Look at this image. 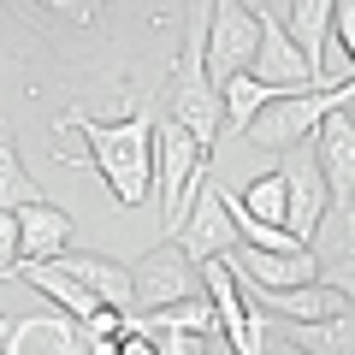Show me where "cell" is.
Segmentation results:
<instances>
[{
    "label": "cell",
    "mask_w": 355,
    "mask_h": 355,
    "mask_svg": "<svg viewBox=\"0 0 355 355\" xmlns=\"http://www.w3.org/2000/svg\"><path fill=\"white\" fill-rule=\"evenodd\" d=\"M0 349L6 355H89V331L71 314H36V320H12Z\"/></svg>",
    "instance_id": "8fae6325"
},
{
    "label": "cell",
    "mask_w": 355,
    "mask_h": 355,
    "mask_svg": "<svg viewBox=\"0 0 355 355\" xmlns=\"http://www.w3.org/2000/svg\"><path fill=\"white\" fill-rule=\"evenodd\" d=\"M172 243L190 261H207V254H225L237 249V225H231V207H225V190H219L214 178H196L190 184V202H184V214L172 219Z\"/></svg>",
    "instance_id": "5b68a950"
},
{
    "label": "cell",
    "mask_w": 355,
    "mask_h": 355,
    "mask_svg": "<svg viewBox=\"0 0 355 355\" xmlns=\"http://www.w3.org/2000/svg\"><path fill=\"white\" fill-rule=\"evenodd\" d=\"M36 178L24 172V160H18V142H12V130L0 125V207H24V202H36Z\"/></svg>",
    "instance_id": "ffe728a7"
},
{
    "label": "cell",
    "mask_w": 355,
    "mask_h": 355,
    "mask_svg": "<svg viewBox=\"0 0 355 355\" xmlns=\"http://www.w3.org/2000/svg\"><path fill=\"white\" fill-rule=\"evenodd\" d=\"M18 279H24V284H36V291L48 296V302L60 308V314H71V320H83V314H95V308H101V296L89 291L83 279H71V272H65L60 261H18Z\"/></svg>",
    "instance_id": "2e32d148"
},
{
    "label": "cell",
    "mask_w": 355,
    "mask_h": 355,
    "mask_svg": "<svg viewBox=\"0 0 355 355\" xmlns=\"http://www.w3.org/2000/svg\"><path fill=\"white\" fill-rule=\"evenodd\" d=\"M338 107H355V71L343 77V83H326V89H284V95H272L237 137L249 142V148L284 154V148H302V142L320 130V119L338 113Z\"/></svg>",
    "instance_id": "7a4b0ae2"
},
{
    "label": "cell",
    "mask_w": 355,
    "mask_h": 355,
    "mask_svg": "<svg viewBox=\"0 0 355 355\" xmlns=\"http://www.w3.org/2000/svg\"><path fill=\"white\" fill-rule=\"evenodd\" d=\"M243 302H249V296H243ZM249 308H254V302H249ZM254 331H261V355H302L291 338H284V331H272V326H266V314H261V308H254Z\"/></svg>",
    "instance_id": "484cf974"
},
{
    "label": "cell",
    "mask_w": 355,
    "mask_h": 355,
    "mask_svg": "<svg viewBox=\"0 0 355 355\" xmlns=\"http://www.w3.org/2000/svg\"><path fill=\"white\" fill-rule=\"evenodd\" d=\"M202 160H207V148L178 119H154V202H160V214H172V219L184 214L190 184L207 172Z\"/></svg>",
    "instance_id": "277c9868"
},
{
    "label": "cell",
    "mask_w": 355,
    "mask_h": 355,
    "mask_svg": "<svg viewBox=\"0 0 355 355\" xmlns=\"http://www.w3.org/2000/svg\"><path fill=\"white\" fill-rule=\"evenodd\" d=\"M53 261H60L65 272H71V279H83V284H89L95 296H101L107 308H125V314H130V266H119L113 254H77L71 243H65V249L53 254Z\"/></svg>",
    "instance_id": "e0dca14e"
},
{
    "label": "cell",
    "mask_w": 355,
    "mask_h": 355,
    "mask_svg": "<svg viewBox=\"0 0 355 355\" xmlns=\"http://www.w3.org/2000/svg\"><path fill=\"white\" fill-rule=\"evenodd\" d=\"M338 214H343V237H338V249H343V254H355V196L338 207Z\"/></svg>",
    "instance_id": "f1b7e54d"
},
{
    "label": "cell",
    "mask_w": 355,
    "mask_h": 355,
    "mask_svg": "<svg viewBox=\"0 0 355 355\" xmlns=\"http://www.w3.org/2000/svg\"><path fill=\"white\" fill-rule=\"evenodd\" d=\"M60 130H77L89 142V166L119 196V207H142L154 196V119L137 113V119H119V125H101V119L65 113Z\"/></svg>",
    "instance_id": "6da1fadb"
},
{
    "label": "cell",
    "mask_w": 355,
    "mask_h": 355,
    "mask_svg": "<svg viewBox=\"0 0 355 355\" xmlns=\"http://www.w3.org/2000/svg\"><path fill=\"white\" fill-rule=\"evenodd\" d=\"M18 279V214L0 207V284Z\"/></svg>",
    "instance_id": "7402d4cb"
},
{
    "label": "cell",
    "mask_w": 355,
    "mask_h": 355,
    "mask_svg": "<svg viewBox=\"0 0 355 355\" xmlns=\"http://www.w3.org/2000/svg\"><path fill=\"white\" fill-rule=\"evenodd\" d=\"M237 202L249 207L254 219H266V225H284V172H266V178H254V184L237 196Z\"/></svg>",
    "instance_id": "44dd1931"
},
{
    "label": "cell",
    "mask_w": 355,
    "mask_h": 355,
    "mask_svg": "<svg viewBox=\"0 0 355 355\" xmlns=\"http://www.w3.org/2000/svg\"><path fill=\"white\" fill-rule=\"evenodd\" d=\"M36 6H48L53 18H65V24H77V30H89V24H95V6H101V0H36Z\"/></svg>",
    "instance_id": "d4e9b609"
},
{
    "label": "cell",
    "mask_w": 355,
    "mask_h": 355,
    "mask_svg": "<svg viewBox=\"0 0 355 355\" xmlns=\"http://www.w3.org/2000/svg\"><path fill=\"white\" fill-rule=\"evenodd\" d=\"M249 71L261 77V83H279V89H314L302 48H296V42L284 36V24H279L272 12H261V48H254Z\"/></svg>",
    "instance_id": "4fadbf2b"
},
{
    "label": "cell",
    "mask_w": 355,
    "mask_h": 355,
    "mask_svg": "<svg viewBox=\"0 0 355 355\" xmlns=\"http://www.w3.org/2000/svg\"><path fill=\"white\" fill-rule=\"evenodd\" d=\"M243 6H249V12H266V6H272V0H243Z\"/></svg>",
    "instance_id": "f546056e"
},
{
    "label": "cell",
    "mask_w": 355,
    "mask_h": 355,
    "mask_svg": "<svg viewBox=\"0 0 355 355\" xmlns=\"http://www.w3.org/2000/svg\"><path fill=\"white\" fill-rule=\"evenodd\" d=\"M6 331H12V320H6V314H0V338H6Z\"/></svg>",
    "instance_id": "4dcf8cb0"
},
{
    "label": "cell",
    "mask_w": 355,
    "mask_h": 355,
    "mask_svg": "<svg viewBox=\"0 0 355 355\" xmlns=\"http://www.w3.org/2000/svg\"><path fill=\"white\" fill-rule=\"evenodd\" d=\"M207 12V77L225 83L231 71H249L254 48H261V12H249L243 0H202Z\"/></svg>",
    "instance_id": "8992f818"
},
{
    "label": "cell",
    "mask_w": 355,
    "mask_h": 355,
    "mask_svg": "<svg viewBox=\"0 0 355 355\" xmlns=\"http://www.w3.org/2000/svg\"><path fill=\"white\" fill-rule=\"evenodd\" d=\"M284 154H296V148H284ZM279 172H284V231L296 243H314L320 225H326V214H331V196H326V178H320L314 154H296Z\"/></svg>",
    "instance_id": "9c48e42d"
},
{
    "label": "cell",
    "mask_w": 355,
    "mask_h": 355,
    "mask_svg": "<svg viewBox=\"0 0 355 355\" xmlns=\"http://www.w3.org/2000/svg\"><path fill=\"white\" fill-rule=\"evenodd\" d=\"M83 331H89V338H125V331H130V314L101 302L95 314H83Z\"/></svg>",
    "instance_id": "603a6c76"
},
{
    "label": "cell",
    "mask_w": 355,
    "mask_h": 355,
    "mask_svg": "<svg viewBox=\"0 0 355 355\" xmlns=\"http://www.w3.org/2000/svg\"><path fill=\"white\" fill-rule=\"evenodd\" d=\"M196 266H202V291H207V302H214V314H219V331H225V349H231V355H249V349H254L249 302H243L237 279H231L225 254H207V261H196Z\"/></svg>",
    "instance_id": "7c38bea8"
},
{
    "label": "cell",
    "mask_w": 355,
    "mask_h": 355,
    "mask_svg": "<svg viewBox=\"0 0 355 355\" xmlns=\"http://www.w3.org/2000/svg\"><path fill=\"white\" fill-rule=\"evenodd\" d=\"M119 355H160V343H154V331H137V326H130L125 338H119Z\"/></svg>",
    "instance_id": "4316f807"
},
{
    "label": "cell",
    "mask_w": 355,
    "mask_h": 355,
    "mask_svg": "<svg viewBox=\"0 0 355 355\" xmlns=\"http://www.w3.org/2000/svg\"><path fill=\"white\" fill-rule=\"evenodd\" d=\"M284 338L302 355H355V308L326 320H284Z\"/></svg>",
    "instance_id": "ac0fdd59"
},
{
    "label": "cell",
    "mask_w": 355,
    "mask_h": 355,
    "mask_svg": "<svg viewBox=\"0 0 355 355\" xmlns=\"http://www.w3.org/2000/svg\"><path fill=\"white\" fill-rule=\"evenodd\" d=\"M331 284H338V296L355 308V254H343V266H338V279H331Z\"/></svg>",
    "instance_id": "83f0119b"
},
{
    "label": "cell",
    "mask_w": 355,
    "mask_h": 355,
    "mask_svg": "<svg viewBox=\"0 0 355 355\" xmlns=\"http://www.w3.org/2000/svg\"><path fill=\"white\" fill-rule=\"evenodd\" d=\"M272 95H284V89H279V83H261L254 71H231V77H225V95H219V113H225L231 130H243L266 101H272Z\"/></svg>",
    "instance_id": "d6986e66"
},
{
    "label": "cell",
    "mask_w": 355,
    "mask_h": 355,
    "mask_svg": "<svg viewBox=\"0 0 355 355\" xmlns=\"http://www.w3.org/2000/svg\"><path fill=\"white\" fill-rule=\"evenodd\" d=\"M202 48H207V12L196 6L190 30H184V53H178V65H172V113L166 119H178V125L214 154V142H219V101H214V77H207V53Z\"/></svg>",
    "instance_id": "3957f363"
},
{
    "label": "cell",
    "mask_w": 355,
    "mask_h": 355,
    "mask_svg": "<svg viewBox=\"0 0 355 355\" xmlns=\"http://www.w3.org/2000/svg\"><path fill=\"white\" fill-rule=\"evenodd\" d=\"M190 291H196V261L172 237L154 243L148 254H137V266H130V314H154V308L178 302Z\"/></svg>",
    "instance_id": "52a82bcc"
},
{
    "label": "cell",
    "mask_w": 355,
    "mask_h": 355,
    "mask_svg": "<svg viewBox=\"0 0 355 355\" xmlns=\"http://www.w3.org/2000/svg\"><path fill=\"white\" fill-rule=\"evenodd\" d=\"M12 214H18V261H53V254L71 243V214L53 207L48 196L12 207Z\"/></svg>",
    "instance_id": "5bb4252c"
},
{
    "label": "cell",
    "mask_w": 355,
    "mask_h": 355,
    "mask_svg": "<svg viewBox=\"0 0 355 355\" xmlns=\"http://www.w3.org/2000/svg\"><path fill=\"white\" fill-rule=\"evenodd\" d=\"M284 36L302 48L308 60V77H314V89H326V42H331V0H291L284 6Z\"/></svg>",
    "instance_id": "9a60e30c"
},
{
    "label": "cell",
    "mask_w": 355,
    "mask_h": 355,
    "mask_svg": "<svg viewBox=\"0 0 355 355\" xmlns=\"http://www.w3.org/2000/svg\"><path fill=\"white\" fill-rule=\"evenodd\" d=\"M331 36H338L343 60H349V71H355V0H331Z\"/></svg>",
    "instance_id": "cb8c5ba5"
},
{
    "label": "cell",
    "mask_w": 355,
    "mask_h": 355,
    "mask_svg": "<svg viewBox=\"0 0 355 355\" xmlns=\"http://www.w3.org/2000/svg\"><path fill=\"white\" fill-rule=\"evenodd\" d=\"M225 266L243 291H291V284L320 279L314 243H302V249H249V243H237V249H225Z\"/></svg>",
    "instance_id": "ba28073f"
},
{
    "label": "cell",
    "mask_w": 355,
    "mask_h": 355,
    "mask_svg": "<svg viewBox=\"0 0 355 355\" xmlns=\"http://www.w3.org/2000/svg\"><path fill=\"white\" fill-rule=\"evenodd\" d=\"M314 166L326 178V196H331V214L355 196V113L338 107V113L320 119L314 130Z\"/></svg>",
    "instance_id": "30bf717a"
}]
</instances>
